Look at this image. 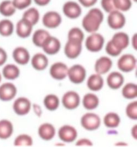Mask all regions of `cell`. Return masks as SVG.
<instances>
[{"instance_id": "obj_1", "label": "cell", "mask_w": 137, "mask_h": 147, "mask_svg": "<svg viewBox=\"0 0 137 147\" xmlns=\"http://www.w3.org/2000/svg\"><path fill=\"white\" fill-rule=\"evenodd\" d=\"M104 18V14L100 9L92 8L84 17L82 21V27L88 33H95L100 28Z\"/></svg>"}, {"instance_id": "obj_2", "label": "cell", "mask_w": 137, "mask_h": 147, "mask_svg": "<svg viewBox=\"0 0 137 147\" xmlns=\"http://www.w3.org/2000/svg\"><path fill=\"white\" fill-rule=\"evenodd\" d=\"M107 22L109 26L111 29L117 30L124 27L126 20L122 12L115 9L109 13L108 16Z\"/></svg>"}, {"instance_id": "obj_3", "label": "cell", "mask_w": 137, "mask_h": 147, "mask_svg": "<svg viewBox=\"0 0 137 147\" xmlns=\"http://www.w3.org/2000/svg\"><path fill=\"white\" fill-rule=\"evenodd\" d=\"M104 41V37L101 34L93 33L87 38L86 47L90 51L98 52L103 48Z\"/></svg>"}, {"instance_id": "obj_4", "label": "cell", "mask_w": 137, "mask_h": 147, "mask_svg": "<svg viewBox=\"0 0 137 147\" xmlns=\"http://www.w3.org/2000/svg\"><path fill=\"white\" fill-rule=\"evenodd\" d=\"M82 41L75 39H68L65 47V54L71 59L78 57L82 51Z\"/></svg>"}, {"instance_id": "obj_5", "label": "cell", "mask_w": 137, "mask_h": 147, "mask_svg": "<svg viewBox=\"0 0 137 147\" xmlns=\"http://www.w3.org/2000/svg\"><path fill=\"white\" fill-rule=\"evenodd\" d=\"M82 8L78 3L69 1L66 2L63 6V12L67 18L75 20L78 18L82 14Z\"/></svg>"}, {"instance_id": "obj_6", "label": "cell", "mask_w": 137, "mask_h": 147, "mask_svg": "<svg viewBox=\"0 0 137 147\" xmlns=\"http://www.w3.org/2000/svg\"><path fill=\"white\" fill-rule=\"evenodd\" d=\"M61 22L62 18L60 14L54 11L46 12L42 18L43 24L45 27L49 29H54L59 27Z\"/></svg>"}, {"instance_id": "obj_7", "label": "cell", "mask_w": 137, "mask_h": 147, "mask_svg": "<svg viewBox=\"0 0 137 147\" xmlns=\"http://www.w3.org/2000/svg\"><path fill=\"white\" fill-rule=\"evenodd\" d=\"M81 125L86 129L93 131L100 126V119L96 114L87 113L81 118Z\"/></svg>"}, {"instance_id": "obj_8", "label": "cell", "mask_w": 137, "mask_h": 147, "mask_svg": "<svg viewBox=\"0 0 137 147\" xmlns=\"http://www.w3.org/2000/svg\"><path fill=\"white\" fill-rule=\"evenodd\" d=\"M67 74L72 82L75 84H80L85 80L86 71L84 67L79 65H76L68 70Z\"/></svg>"}, {"instance_id": "obj_9", "label": "cell", "mask_w": 137, "mask_h": 147, "mask_svg": "<svg viewBox=\"0 0 137 147\" xmlns=\"http://www.w3.org/2000/svg\"><path fill=\"white\" fill-rule=\"evenodd\" d=\"M136 63L137 61L134 56L131 54H126L118 60V66L122 72H129L135 68Z\"/></svg>"}, {"instance_id": "obj_10", "label": "cell", "mask_w": 137, "mask_h": 147, "mask_svg": "<svg viewBox=\"0 0 137 147\" xmlns=\"http://www.w3.org/2000/svg\"><path fill=\"white\" fill-rule=\"evenodd\" d=\"M42 47L46 54L54 55L59 52L61 44L57 38L49 35L43 43Z\"/></svg>"}, {"instance_id": "obj_11", "label": "cell", "mask_w": 137, "mask_h": 147, "mask_svg": "<svg viewBox=\"0 0 137 147\" xmlns=\"http://www.w3.org/2000/svg\"><path fill=\"white\" fill-rule=\"evenodd\" d=\"M17 88L11 83H5L0 86V100L4 101L11 100L15 96Z\"/></svg>"}, {"instance_id": "obj_12", "label": "cell", "mask_w": 137, "mask_h": 147, "mask_svg": "<svg viewBox=\"0 0 137 147\" xmlns=\"http://www.w3.org/2000/svg\"><path fill=\"white\" fill-rule=\"evenodd\" d=\"M13 108L14 112L17 115L20 116L25 115L30 110L31 102L26 98H19L14 102Z\"/></svg>"}, {"instance_id": "obj_13", "label": "cell", "mask_w": 137, "mask_h": 147, "mask_svg": "<svg viewBox=\"0 0 137 147\" xmlns=\"http://www.w3.org/2000/svg\"><path fill=\"white\" fill-rule=\"evenodd\" d=\"M33 27V26L30 22L22 18L17 23L16 33L21 38H26L31 33Z\"/></svg>"}, {"instance_id": "obj_14", "label": "cell", "mask_w": 137, "mask_h": 147, "mask_svg": "<svg viewBox=\"0 0 137 147\" xmlns=\"http://www.w3.org/2000/svg\"><path fill=\"white\" fill-rule=\"evenodd\" d=\"M80 96L78 94L73 91L65 94L62 99L64 107L69 110H72L78 107L80 104Z\"/></svg>"}, {"instance_id": "obj_15", "label": "cell", "mask_w": 137, "mask_h": 147, "mask_svg": "<svg viewBox=\"0 0 137 147\" xmlns=\"http://www.w3.org/2000/svg\"><path fill=\"white\" fill-rule=\"evenodd\" d=\"M67 66L61 62L54 63L50 68L51 76L57 80H62L66 78L67 75Z\"/></svg>"}, {"instance_id": "obj_16", "label": "cell", "mask_w": 137, "mask_h": 147, "mask_svg": "<svg viewBox=\"0 0 137 147\" xmlns=\"http://www.w3.org/2000/svg\"><path fill=\"white\" fill-rule=\"evenodd\" d=\"M58 134L61 140L67 143L75 140L78 136V133L75 128L68 125L61 127L59 129Z\"/></svg>"}, {"instance_id": "obj_17", "label": "cell", "mask_w": 137, "mask_h": 147, "mask_svg": "<svg viewBox=\"0 0 137 147\" xmlns=\"http://www.w3.org/2000/svg\"><path fill=\"white\" fill-rule=\"evenodd\" d=\"M111 42L118 50L122 51L129 45V36L124 32H118L113 36Z\"/></svg>"}, {"instance_id": "obj_18", "label": "cell", "mask_w": 137, "mask_h": 147, "mask_svg": "<svg viewBox=\"0 0 137 147\" xmlns=\"http://www.w3.org/2000/svg\"><path fill=\"white\" fill-rule=\"evenodd\" d=\"M30 54L25 48L18 47L14 50L13 57L14 61L18 64L24 65L27 64L30 60Z\"/></svg>"}, {"instance_id": "obj_19", "label": "cell", "mask_w": 137, "mask_h": 147, "mask_svg": "<svg viewBox=\"0 0 137 147\" xmlns=\"http://www.w3.org/2000/svg\"><path fill=\"white\" fill-rule=\"evenodd\" d=\"M112 65V61L107 57H102L96 61L95 65L96 72L99 74L107 73Z\"/></svg>"}, {"instance_id": "obj_20", "label": "cell", "mask_w": 137, "mask_h": 147, "mask_svg": "<svg viewBox=\"0 0 137 147\" xmlns=\"http://www.w3.org/2000/svg\"><path fill=\"white\" fill-rule=\"evenodd\" d=\"M124 82L123 76L118 72H113L109 75L107 78V83L112 89H118L121 87Z\"/></svg>"}, {"instance_id": "obj_21", "label": "cell", "mask_w": 137, "mask_h": 147, "mask_svg": "<svg viewBox=\"0 0 137 147\" xmlns=\"http://www.w3.org/2000/svg\"><path fill=\"white\" fill-rule=\"evenodd\" d=\"M55 134L54 127L51 124L44 123L40 126L39 134L41 138L46 140H52Z\"/></svg>"}, {"instance_id": "obj_22", "label": "cell", "mask_w": 137, "mask_h": 147, "mask_svg": "<svg viewBox=\"0 0 137 147\" xmlns=\"http://www.w3.org/2000/svg\"><path fill=\"white\" fill-rule=\"evenodd\" d=\"M13 132V126L11 122L7 120L0 121V139L9 138Z\"/></svg>"}, {"instance_id": "obj_23", "label": "cell", "mask_w": 137, "mask_h": 147, "mask_svg": "<svg viewBox=\"0 0 137 147\" xmlns=\"http://www.w3.org/2000/svg\"><path fill=\"white\" fill-rule=\"evenodd\" d=\"M16 11L12 1L4 0L0 3V14L4 17H11L15 13Z\"/></svg>"}, {"instance_id": "obj_24", "label": "cell", "mask_w": 137, "mask_h": 147, "mask_svg": "<svg viewBox=\"0 0 137 147\" xmlns=\"http://www.w3.org/2000/svg\"><path fill=\"white\" fill-rule=\"evenodd\" d=\"M31 63L33 67L38 71L43 70L47 67L48 64V60L43 54H36L33 56Z\"/></svg>"}, {"instance_id": "obj_25", "label": "cell", "mask_w": 137, "mask_h": 147, "mask_svg": "<svg viewBox=\"0 0 137 147\" xmlns=\"http://www.w3.org/2000/svg\"><path fill=\"white\" fill-rule=\"evenodd\" d=\"M104 84V80L100 74H93L91 76L87 81V86L93 91H98L100 90Z\"/></svg>"}, {"instance_id": "obj_26", "label": "cell", "mask_w": 137, "mask_h": 147, "mask_svg": "<svg viewBox=\"0 0 137 147\" xmlns=\"http://www.w3.org/2000/svg\"><path fill=\"white\" fill-rule=\"evenodd\" d=\"M2 74L7 80H14L19 76V69L14 65L8 64L3 67Z\"/></svg>"}, {"instance_id": "obj_27", "label": "cell", "mask_w": 137, "mask_h": 147, "mask_svg": "<svg viewBox=\"0 0 137 147\" xmlns=\"http://www.w3.org/2000/svg\"><path fill=\"white\" fill-rule=\"evenodd\" d=\"M39 10L35 7H31L24 12L22 18L28 20L33 26L39 22Z\"/></svg>"}, {"instance_id": "obj_28", "label": "cell", "mask_w": 137, "mask_h": 147, "mask_svg": "<svg viewBox=\"0 0 137 147\" xmlns=\"http://www.w3.org/2000/svg\"><path fill=\"white\" fill-rule=\"evenodd\" d=\"M14 31L13 23L9 20L3 19L0 20V35L4 37L11 36Z\"/></svg>"}, {"instance_id": "obj_29", "label": "cell", "mask_w": 137, "mask_h": 147, "mask_svg": "<svg viewBox=\"0 0 137 147\" xmlns=\"http://www.w3.org/2000/svg\"><path fill=\"white\" fill-rule=\"evenodd\" d=\"M83 105L87 110L94 109L99 105V99L93 94H87L84 98Z\"/></svg>"}, {"instance_id": "obj_30", "label": "cell", "mask_w": 137, "mask_h": 147, "mask_svg": "<svg viewBox=\"0 0 137 147\" xmlns=\"http://www.w3.org/2000/svg\"><path fill=\"white\" fill-rule=\"evenodd\" d=\"M49 35V33L44 29L37 30L33 35V43L36 47H42L44 41Z\"/></svg>"}, {"instance_id": "obj_31", "label": "cell", "mask_w": 137, "mask_h": 147, "mask_svg": "<svg viewBox=\"0 0 137 147\" xmlns=\"http://www.w3.org/2000/svg\"><path fill=\"white\" fill-rule=\"evenodd\" d=\"M44 104L48 110L50 111H54L59 107V99L55 95H48L45 98Z\"/></svg>"}, {"instance_id": "obj_32", "label": "cell", "mask_w": 137, "mask_h": 147, "mask_svg": "<svg viewBox=\"0 0 137 147\" xmlns=\"http://www.w3.org/2000/svg\"><path fill=\"white\" fill-rule=\"evenodd\" d=\"M105 125L109 128L118 127L120 122V119L118 114L110 113L106 115L104 119Z\"/></svg>"}, {"instance_id": "obj_33", "label": "cell", "mask_w": 137, "mask_h": 147, "mask_svg": "<svg viewBox=\"0 0 137 147\" xmlns=\"http://www.w3.org/2000/svg\"><path fill=\"white\" fill-rule=\"evenodd\" d=\"M122 93L125 98L134 99L137 96V86L133 83H128L123 88Z\"/></svg>"}, {"instance_id": "obj_34", "label": "cell", "mask_w": 137, "mask_h": 147, "mask_svg": "<svg viewBox=\"0 0 137 147\" xmlns=\"http://www.w3.org/2000/svg\"><path fill=\"white\" fill-rule=\"evenodd\" d=\"M113 1L115 9L121 12L129 11L132 6V0H113Z\"/></svg>"}, {"instance_id": "obj_35", "label": "cell", "mask_w": 137, "mask_h": 147, "mask_svg": "<svg viewBox=\"0 0 137 147\" xmlns=\"http://www.w3.org/2000/svg\"><path fill=\"white\" fill-rule=\"evenodd\" d=\"M14 145L15 146H31L33 145V140L27 134H21L15 138Z\"/></svg>"}, {"instance_id": "obj_36", "label": "cell", "mask_w": 137, "mask_h": 147, "mask_svg": "<svg viewBox=\"0 0 137 147\" xmlns=\"http://www.w3.org/2000/svg\"><path fill=\"white\" fill-rule=\"evenodd\" d=\"M84 37V32L78 27L72 28L68 33V39H75L82 42Z\"/></svg>"}, {"instance_id": "obj_37", "label": "cell", "mask_w": 137, "mask_h": 147, "mask_svg": "<svg viewBox=\"0 0 137 147\" xmlns=\"http://www.w3.org/2000/svg\"><path fill=\"white\" fill-rule=\"evenodd\" d=\"M126 114L130 119L136 120L137 119V102L133 101L128 105L126 108Z\"/></svg>"}, {"instance_id": "obj_38", "label": "cell", "mask_w": 137, "mask_h": 147, "mask_svg": "<svg viewBox=\"0 0 137 147\" xmlns=\"http://www.w3.org/2000/svg\"><path fill=\"white\" fill-rule=\"evenodd\" d=\"M12 2L17 9L23 10L31 5L32 0H12Z\"/></svg>"}, {"instance_id": "obj_39", "label": "cell", "mask_w": 137, "mask_h": 147, "mask_svg": "<svg viewBox=\"0 0 137 147\" xmlns=\"http://www.w3.org/2000/svg\"><path fill=\"white\" fill-rule=\"evenodd\" d=\"M101 6L105 11L109 13L116 9L113 0H101Z\"/></svg>"}, {"instance_id": "obj_40", "label": "cell", "mask_w": 137, "mask_h": 147, "mask_svg": "<svg viewBox=\"0 0 137 147\" xmlns=\"http://www.w3.org/2000/svg\"><path fill=\"white\" fill-rule=\"evenodd\" d=\"M106 51L108 54L112 56H117L122 52V51L118 50V49H116L113 45L111 40L109 41L106 45Z\"/></svg>"}, {"instance_id": "obj_41", "label": "cell", "mask_w": 137, "mask_h": 147, "mask_svg": "<svg viewBox=\"0 0 137 147\" xmlns=\"http://www.w3.org/2000/svg\"><path fill=\"white\" fill-rule=\"evenodd\" d=\"M78 1L82 6L88 8L94 6L98 0H78Z\"/></svg>"}, {"instance_id": "obj_42", "label": "cell", "mask_w": 137, "mask_h": 147, "mask_svg": "<svg viewBox=\"0 0 137 147\" xmlns=\"http://www.w3.org/2000/svg\"><path fill=\"white\" fill-rule=\"evenodd\" d=\"M7 59V54L6 51L0 47V66L3 65L6 62Z\"/></svg>"}, {"instance_id": "obj_43", "label": "cell", "mask_w": 137, "mask_h": 147, "mask_svg": "<svg viewBox=\"0 0 137 147\" xmlns=\"http://www.w3.org/2000/svg\"><path fill=\"white\" fill-rule=\"evenodd\" d=\"M76 146H92L93 144L91 141L87 139H82L78 140L76 143Z\"/></svg>"}, {"instance_id": "obj_44", "label": "cell", "mask_w": 137, "mask_h": 147, "mask_svg": "<svg viewBox=\"0 0 137 147\" xmlns=\"http://www.w3.org/2000/svg\"><path fill=\"white\" fill-rule=\"evenodd\" d=\"M51 0H33L34 2L39 6H46L49 3Z\"/></svg>"}, {"instance_id": "obj_45", "label": "cell", "mask_w": 137, "mask_h": 147, "mask_svg": "<svg viewBox=\"0 0 137 147\" xmlns=\"http://www.w3.org/2000/svg\"><path fill=\"white\" fill-rule=\"evenodd\" d=\"M132 44L134 48L137 50V34H134L132 39Z\"/></svg>"}, {"instance_id": "obj_46", "label": "cell", "mask_w": 137, "mask_h": 147, "mask_svg": "<svg viewBox=\"0 0 137 147\" xmlns=\"http://www.w3.org/2000/svg\"><path fill=\"white\" fill-rule=\"evenodd\" d=\"M132 134L135 139H137V125L134 126L132 128Z\"/></svg>"}, {"instance_id": "obj_47", "label": "cell", "mask_w": 137, "mask_h": 147, "mask_svg": "<svg viewBox=\"0 0 137 147\" xmlns=\"http://www.w3.org/2000/svg\"><path fill=\"white\" fill-rule=\"evenodd\" d=\"M1 80H2V76H1V74H0V82L1 81Z\"/></svg>"}, {"instance_id": "obj_48", "label": "cell", "mask_w": 137, "mask_h": 147, "mask_svg": "<svg viewBox=\"0 0 137 147\" xmlns=\"http://www.w3.org/2000/svg\"><path fill=\"white\" fill-rule=\"evenodd\" d=\"M133 1H134V2H137V0H133Z\"/></svg>"}]
</instances>
